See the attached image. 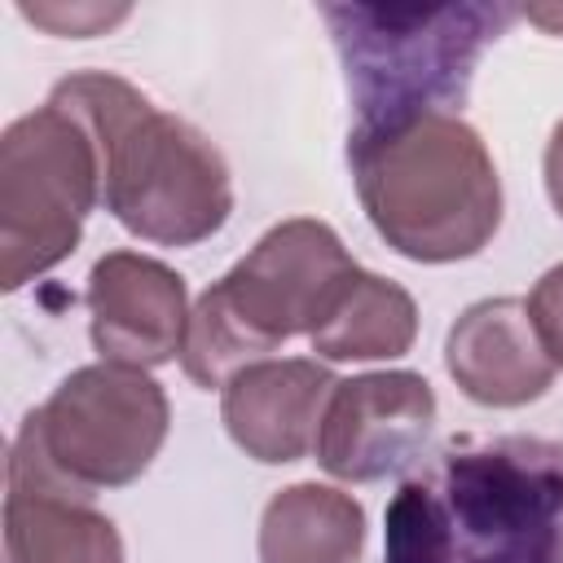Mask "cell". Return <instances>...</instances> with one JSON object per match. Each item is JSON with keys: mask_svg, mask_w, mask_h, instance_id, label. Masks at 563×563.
<instances>
[{"mask_svg": "<svg viewBox=\"0 0 563 563\" xmlns=\"http://www.w3.org/2000/svg\"><path fill=\"white\" fill-rule=\"evenodd\" d=\"M383 563H563V440H453L383 519Z\"/></svg>", "mask_w": 563, "mask_h": 563, "instance_id": "obj_1", "label": "cell"}, {"mask_svg": "<svg viewBox=\"0 0 563 563\" xmlns=\"http://www.w3.org/2000/svg\"><path fill=\"white\" fill-rule=\"evenodd\" d=\"M48 106L92 136L101 202L128 233L158 246H198L224 229L233 211L229 167L198 128L106 70L62 79Z\"/></svg>", "mask_w": 563, "mask_h": 563, "instance_id": "obj_2", "label": "cell"}, {"mask_svg": "<svg viewBox=\"0 0 563 563\" xmlns=\"http://www.w3.org/2000/svg\"><path fill=\"white\" fill-rule=\"evenodd\" d=\"M347 163L369 224L409 260H466L497 233V167L457 114H422L374 136L352 132Z\"/></svg>", "mask_w": 563, "mask_h": 563, "instance_id": "obj_3", "label": "cell"}, {"mask_svg": "<svg viewBox=\"0 0 563 563\" xmlns=\"http://www.w3.org/2000/svg\"><path fill=\"white\" fill-rule=\"evenodd\" d=\"M356 260L321 220H286L268 229L246 260L207 286L189 312L180 365L198 387H224L255 361H268L295 334L330 317Z\"/></svg>", "mask_w": 563, "mask_h": 563, "instance_id": "obj_4", "label": "cell"}, {"mask_svg": "<svg viewBox=\"0 0 563 563\" xmlns=\"http://www.w3.org/2000/svg\"><path fill=\"white\" fill-rule=\"evenodd\" d=\"M515 18V4H321L356 106L352 132L374 136L422 114H453L449 106H462L484 48L506 35Z\"/></svg>", "mask_w": 563, "mask_h": 563, "instance_id": "obj_5", "label": "cell"}, {"mask_svg": "<svg viewBox=\"0 0 563 563\" xmlns=\"http://www.w3.org/2000/svg\"><path fill=\"white\" fill-rule=\"evenodd\" d=\"M101 202L92 136L57 106L9 123L0 141V282L18 290L66 260L88 211Z\"/></svg>", "mask_w": 563, "mask_h": 563, "instance_id": "obj_6", "label": "cell"}, {"mask_svg": "<svg viewBox=\"0 0 563 563\" xmlns=\"http://www.w3.org/2000/svg\"><path fill=\"white\" fill-rule=\"evenodd\" d=\"M26 418L53 466L88 493L132 484L167 440L163 387L145 369L114 361L75 369Z\"/></svg>", "mask_w": 563, "mask_h": 563, "instance_id": "obj_7", "label": "cell"}, {"mask_svg": "<svg viewBox=\"0 0 563 563\" xmlns=\"http://www.w3.org/2000/svg\"><path fill=\"white\" fill-rule=\"evenodd\" d=\"M435 422V396L422 374L383 369L334 383L321 427L317 462L347 484L383 479L418 462Z\"/></svg>", "mask_w": 563, "mask_h": 563, "instance_id": "obj_8", "label": "cell"}, {"mask_svg": "<svg viewBox=\"0 0 563 563\" xmlns=\"http://www.w3.org/2000/svg\"><path fill=\"white\" fill-rule=\"evenodd\" d=\"M97 493L66 479L26 418L9 449L4 559L9 563H123L114 523L92 506Z\"/></svg>", "mask_w": 563, "mask_h": 563, "instance_id": "obj_9", "label": "cell"}, {"mask_svg": "<svg viewBox=\"0 0 563 563\" xmlns=\"http://www.w3.org/2000/svg\"><path fill=\"white\" fill-rule=\"evenodd\" d=\"M88 312H92V347L114 365H163L180 356L189 312L185 282L136 251H110L88 273Z\"/></svg>", "mask_w": 563, "mask_h": 563, "instance_id": "obj_10", "label": "cell"}, {"mask_svg": "<svg viewBox=\"0 0 563 563\" xmlns=\"http://www.w3.org/2000/svg\"><path fill=\"white\" fill-rule=\"evenodd\" d=\"M334 378L321 361H255L220 387V413L233 444L268 466L299 462L317 444V427Z\"/></svg>", "mask_w": 563, "mask_h": 563, "instance_id": "obj_11", "label": "cell"}, {"mask_svg": "<svg viewBox=\"0 0 563 563\" xmlns=\"http://www.w3.org/2000/svg\"><path fill=\"white\" fill-rule=\"evenodd\" d=\"M453 383L479 405H528L554 383V361L528 317V299H479L471 303L444 343Z\"/></svg>", "mask_w": 563, "mask_h": 563, "instance_id": "obj_12", "label": "cell"}, {"mask_svg": "<svg viewBox=\"0 0 563 563\" xmlns=\"http://www.w3.org/2000/svg\"><path fill=\"white\" fill-rule=\"evenodd\" d=\"M365 510L325 484L282 488L260 519V563H356Z\"/></svg>", "mask_w": 563, "mask_h": 563, "instance_id": "obj_13", "label": "cell"}, {"mask_svg": "<svg viewBox=\"0 0 563 563\" xmlns=\"http://www.w3.org/2000/svg\"><path fill=\"white\" fill-rule=\"evenodd\" d=\"M418 334V308L396 282L356 268L334 299L330 317L312 330V352L325 361L405 356Z\"/></svg>", "mask_w": 563, "mask_h": 563, "instance_id": "obj_14", "label": "cell"}, {"mask_svg": "<svg viewBox=\"0 0 563 563\" xmlns=\"http://www.w3.org/2000/svg\"><path fill=\"white\" fill-rule=\"evenodd\" d=\"M22 18L53 35H75L88 40L97 31H110L114 22L128 18V4H22Z\"/></svg>", "mask_w": 563, "mask_h": 563, "instance_id": "obj_15", "label": "cell"}, {"mask_svg": "<svg viewBox=\"0 0 563 563\" xmlns=\"http://www.w3.org/2000/svg\"><path fill=\"white\" fill-rule=\"evenodd\" d=\"M528 317L541 334V347L554 365H563V264H554L528 295Z\"/></svg>", "mask_w": 563, "mask_h": 563, "instance_id": "obj_16", "label": "cell"}, {"mask_svg": "<svg viewBox=\"0 0 563 563\" xmlns=\"http://www.w3.org/2000/svg\"><path fill=\"white\" fill-rule=\"evenodd\" d=\"M545 189L554 211L563 216V123L550 132V145H545Z\"/></svg>", "mask_w": 563, "mask_h": 563, "instance_id": "obj_17", "label": "cell"}, {"mask_svg": "<svg viewBox=\"0 0 563 563\" xmlns=\"http://www.w3.org/2000/svg\"><path fill=\"white\" fill-rule=\"evenodd\" d=\"M519 18L537 22L550 35H563V4H528V9H519Z\"/></svg>", "mask_w": 563, "mask_h": 563, "instance_id": "obj_18", "label": "cell"}]
</instances>
